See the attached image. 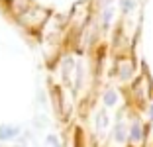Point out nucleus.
Returning <instances> with one entry per match:
<instances>
[{
  "mask_svg": "<svg viewBox=\"0 0 153 147\" xmlns=\"http://www.w3.org/2000/svg\"><path fill=\"white\" fill-rule=\"evenodd\" d=\"M149 112H151V116H153V106H151V108H149Z\"/></svg>",
  "mask_w": 153,
  "mask_h": 147,
  "instance_id": "6",
  "label": "nucleus"
},
{
  "mask_svg": "<svg viewBox=\"0 0 153 147\" xmlns=\"http://www.w3.org/2000/svg\"><path fill=\"white\" fill-rule=\"evenodd\" d=\"M20 147H22V145H20Z\"/></svg>",
  "mask_w": 153,
  "mask_h": 147,
  "instance_id": "7",
  "label": "nucleus"
},
{
  "mask_svg": "<svg viewBox=\"0 0 153 147\" xmlns=\"http://www.w3.org/2000/svg\"><path fill=\"white\" fill-rule=\"evenodd\" d=\"M116 139H118V141H122V139H124V131H122V125H120V128H116Z\"/></svg>",
  "mask_w": 153,
  "mask_h": 147,
  "instance_id": "5",
  "label": "nucleus"
},
{
  "mask_svg": "<svg viewBox=\"0 0 153 147\" xmlns=\"http://www.w3.org/2000/svg\"><path fill=\"white\" fill-rule=\"evenodd\" d=\"M131 139H141V128H140V124L131 125Z\"/></svg>",
  "mask_w": 153,
  "mask_h": 147,
  "instance_id": "3",
  "label": "nucleus"
},
{
  "mask_svg": "<svg viewBox=\"0 0 153 147\" xmlns=\"http://www.w3.org/2000/svg\"><path fill=\"white\" fill-rule=\"evenodd\" d=\"M18 135H20V125H14V124L0 125V141H12Z\"/></svg>",
  "mask_w": 153,
  "mask_h": 147,
  "instance_id": "1",
  "label": "nucleus"
},
{
  "mask_svg": "<svg viewBox=\"0 0 153 147\" xmlns=\"http://www.w3.org/2000/svg\"><path fill=\"white\" fill-rule=\"evenodd\" d=\"M122 4H124V10L128 12V10H131L135 6V2H131V0H122Z\"/></svg>",
  "mask_w": 153,
  "mask_h": 147,
  "instance_id": "4",
  "label": "nucleus"
},
{
  "mask_svg": "<svg viewBox=\"0 0 153 147\" xmlns=\"http://www.w3.org/2000/svg\"><path fill=\"white\" fill-rule=\"evenodd\" d=\"M104 102H106V106H114V102H116V92L108 90L106 96H104Z\"/></svg>",
  "mask_w": 153,
  "mask_h": 147,
  "instance_id": "2",
  "label": "nucleus"
}]
</instances>
